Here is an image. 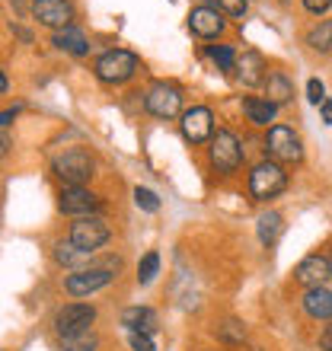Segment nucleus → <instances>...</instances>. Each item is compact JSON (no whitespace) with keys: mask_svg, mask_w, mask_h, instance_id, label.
I'll return each mask as SVG.
<instances>
[{"mask_svg":"<svg viewBox=\"0 0 332 351\" xmlns=\"http://www.w3.org/2000/svg\"><path fill=\"white\" fill-rule=\"evenodd\" d=\"M112 237L109 223L102 221V217H96V214H86V217H77L74 223H71V233H67V240H71V246L80 252H86V256H93V252L99 250V246H106Z\"/></svg>","mask_w":332,"mask_h":351,"instance_id":"nucleus-1","label":"nucleus"},{"mask_svg":"<svg viewBox=\"0 0 332 351\" xmlns=\"http://www.w3.org/2000/svg\"><path fill=\"white\" fill-rule=\"evenodd\" d=\"M285 185H287V173L275 160H262V163H256L252 173H249V192H252L256 202L275 198L278 192H285Z\"/></svg>","mask_w":332,"mask_h":351,"instance_id":"nucleus-2","label":"nucleus"},{"mask_svg":"<svg viewBox=\"0 0 332 351\" xmlns=\"http://www.w3.org/2000/svg\"><path fill=\"white\" fill-rule=\"evenodd\" d=\"M138 71V55H131L125 48H112L96 61V77L102 84H125Z\"/></svg>","mask_w":332,"mask_h":351,"instance_id":"nucleus-3","label":"nucleus"},{"mask_svg":"<svg viewBox=\"0 0 332 351\" xmlns=\"http://www.w3.org/2000/svg\"><path fill=\"white\" fill-rule=\"evenodd\" d=\"M265 154H268V160H275V163H297V160L304 157V147H300V138L294 134V128L272 125V128H268V138H265Z\"/></svg>","mask_w":332,"mask_h":351,"instance_id":"nucleus-4","label":"nucleus"},{"mask_svg":"<svg viewBox=\"0 0 332 351\" xmlns=\"http://www.w3.org/2000/svg\"><path fill=\"white\" fill-rule=\"evenodd\" d=\"M51 169H55V176L64 185H83L93 176V157L86 154V150H80V147L64 150L61 157H55Z\"/></svg>","mask_w":332,"mask_h":351,"instance_id":"nucleus-5","label":"nucleus"},{"mask_svg":"<svg viewBox=\"0 0 332 351\" xmlns=\"http://www.w3.org/2000/svg\"><path fill=\"white\" fill-rule=\"evenodd\" d=\"M243 163V147L233 131H217L211 138V167L214 173H237Z\"/></svg>","mask_w":332,"mask_h":351,"instance_id":"nucleus-6","label":"nucleus"},{"mask_svg":"<svg viewBox=\"0 0 332 351\" xmlns=\"http://www.w3.org/2000/svg\"><path fill=\"white\" fill-rule=\"evenodd\" d=\"M93 323H96V310H93L90 304H67V306H61L55 316V329L61 339L90 332Z\"/></svg>","mask_w":332,"mask_h":351,"instance_id":"nucleus-7","label":"nucleus"},{"mask_svg":"<svg viewBox=\"0 0 332 351\" xmlns=\"http://www.w3.org/2000/svg\"><path fill=\"white\" fill-rule=\"evenodd\" d=\"M144 109L150 115H157V119H173L182 109V93L173 84H154L144 96Z\"/></svg>","mask_w":332,"mask_h":351,"instance_id":"nucleus-8","label":"nucleus"},{"mask_svg":"<svg viewBox=\"0 0 332 351\" xmlns=\"http://www.w3.org/2000/svg\"><path fill=\"white\" fill-rule=\"evenodd\" d=\"M109 281H112V268H106V265H99V268H77L74 275H67L64 291L71 297H90V294H96V291H102Z\"/></svg>","mask_w":332,"mask_h":351,"instance_id":"nucleus-9","label":"nucleus"},{"mask_svg":"<svg viewBox=\"0 0 332 351\" xmlns=\"http://www.w3.org/2000/svg\"><path fill=\"white\" fill-rule=\"evenodd\" d=\"M32 16L48 29L74 26V3L71 0H32Z\"/></svg>","mask_w":332,"mask_h":351,"instance_id":"nucleus-10","label":"nucleus"},{"mask_svg":"<svg viewBox=\"0 0 332 351\" xmlns=\"http://www.w3.org/2000/svg\"><path fill=\"white\" fill-rule=\"evenodd\" d=\"M179 128H182V138L189 144H204V141L214 138V119H211V109H204V106H195V109L182 112V121H179Z\"/></svg>","mask_w":332,"mask_h":351,"instance_id":"nucleus-11","label":"nucleus"},{"mask_svg":"<svg viewBox=\"0 0 332 351\" xmlns=\"http://www.w3.org/2000/svg\"><path fill=\"white\" fill-rule=\"evenodd\" d=\"M58 208L64 214H77V217H86L99 208V198L90 192V189H83V185H64L61 192H58Z\"/></svg>","mask_w":332,"mask_h":351,"instance_id":"nucleus-12","label":"nucleus"},{"mask_svg":"<svg viewBox=\"0 0 332 351\" xmlns=\"http://www.w3.org/2000/svg\"><path fill=\"white\" fill-rule=\"evenodd\" d=\"M329 278H332V265L320 252H310V256L300 259L294 268V281H300V285H307V287H320V285H326Z\"/></svg>","mask_w":332,"mask_h":351,"instance_id":"nucleus-13","label":"nucleus"},{"mask_svg":"<svg viewBox=\"0 0 332 351\" xmlns=\"http://www.w3.org/2000/svg\"><path fill=\"white\" fill-rule=\"evenodd\" d=\"M189 29H192L195 36H202V38H214V36H221L224 32V19L217 10L211 7H198L189 13Z\"/></svg>","mask_w":332,"mask_h":351,"instance_id":"nucleus-14","label":"nucleus"},{"mask_svg":"<svg viewBox=\"0 0 332 351\" xmlns=\"http://www.w3.org/2000/svg\"><path fill=\"white\" fill-rule=\"evenodd\" d=\"M237 77H240L246 86H259L265 84V61L259 51H243V58H237Z\"/></svg>","mask_w":332,"mask_h":351,"instance_id":"nucleus-15","label":"nucleus"},{"mask_svg":"<svg viewBox=\"0 0 332 351\" xmlns=\"http://www.w3.org/2000/svg\"><path fill=\"white\" fill-rule=\"evenodd\" d=\"M121 326L128 332H144V335H154L157 332V313L150 306H128L121 313Z\"/></svg>","mask_w":332,"mask_h":351,"instance_id":"nucleus-16","label":"nucleus"},{"mask_svg":"<svg viewBox=\"0 0 332 351\" xmlns=\"http://www.w3.org/2000/svg\"><path fill=\"white\" fill-rule=\"evenodd\" d=\"M304 310H307V316H313V319H332V291L326 285L307 287Z\"/></svg>","mask_w":332,"mask_h":351,"instance_id":"nucleus-17","label":"nucleus"},{"mask_svg":"<svg viewBox=\"0 0 332 351\" xmlns=\"http://www.w3.org/2000/svg\"><path fill=\"white\" fill-rule=\"evenodd\" d=\"M265 99L275 102V106H285V102H291V96H294V84L287 80V74H281V71H272V74H265Z\"/></svg>","mask_w":332,"mask_h":351,"instance_id":"nucleus-18","label":"nucleus"},{"mask_svg":"<svg viewBox=\"0 0 332 351\" xmlns=\"http://www.w3.org/2000/svg\"><path fill=\"white\" fill-rule=\"evenodd\" d=\"M243 112H246V119L252 121V125H262V128H265L268 121H275L278 106L268 99H259V96H246V99H243Z\"/></svg>","mask_w":332,"mask_h":351,"instance_id":"nucleus-19","label":"nucleus"},{"mask_svg":"<svg viewBox=\"0 0 332 351\" xmlns=\"http://www.w3.org/2000/svg\"><path fill=\"white\" fill-rule=\"evenodd\" d=\"M51 42H55V48H61V51H71V55H86V36H83L77 26L58 29Z\"/></svg>","mask_w":332,"mask_h":351,"instance_id":"nucleus-20","label":"nucleus"},{"mask_svg":"<svg viewBox=\"0 0 332 351\" xmlns=\"http://www.w3.org/2000/svg\"><path fill=\"white\" fill-rule=\"evenodd\" d=\"M281 230H285V223H281V214L278 211H265L259 217V240L265 243V246H272L281 237Z\"/></svg>","mask_w":332,"mask_h":351,"instance_id":"nucleus-21","label":"nucleus"},{"mask_svg":"<svg viewBox=\"0 0 332 351\" xmlns=\"http://www.w3.org/2000/svg\"><path fill=\"white\" fill-rule=\"evenodd\" d=\"M307 45L313 51H332V19H323L320 26L307 32Z\"/></svg>","mask_w":332,"mask_h":351,"instance_id":"nucleus-22","label":"nucleus"},{"mask_svg":"<svg viewBox=\"0 0 332 351\" xmlns=\"http://www.w3.org/2000/svg\"><path fill=\"white\" fill-rule=\"evenodd\" d=\"M160 271V252H147L144 259L138 262V281L141 285H150Z\"/></svg>","mask_w":332,"mask_h":351,"instance_id":"nucleus-23","label":"nucleus"},{"mask_svg":"<svg viewBox=\"0 0 332 351\" xmlns=\"http://www.w3.org/2000/svg\"><path fill=\"white\" fill-rule=\"evenodd\" d=\"M96 345H99V339H96V335L83 332V335H71V339H64L58 351H96Z\"/></svg>","mask_w":332,"mask_h":351,"instance_id":"nucleus-24","label":"nucleus"},{"mask_svg":"<svg viewBox=\"0 0 332 351\" xmlns=\"http://www.w3.org/2000/svg\"><path fill=\"white\" fill-rule=\"evenodd\" d=\"M208 55H211L214 64L221 67V71H227V74H230L233 67H237V55H233L230 45H211V48H208Z\"/></svg>","mask_w":332,"mask_h":351,"instance_id":"nucleus-25","label":"nucleus"},{"mask_svg":"<svg viewBox=\"0 0 332 351\" xmlns=\"http://www.w3.org/2000/svg\"><path fill=\"white\" fill-rule=\"evenodd\" d=\"M134 204H138L141 211H147V214H154V211H160V198H157V192H150V189H134Z\"/></svg>","mask_w":332,"mask_h":351,"instance_id":"nucleus-26","label":"nucleus"},{"mask_svg":"<svg viewBox=\"0 0 332 351\" xmlns=\"http://www.w3.org/2000/svg\"><path fill=\"white\" fill-rule=\"evenodd\" d=\"M217 7L227 13V16L233 19H240L243 13H246V0H217Z\"/></svg>","mask_w":332,"mask_h":351,"instance_id":"nucleus-27","label":"nucleus"},{"mask_svg":"<svg viewBox=\"0 0 332 351\" xmlns=\"http://www.w3.org/2000/svg\"><path fill=\"white\" fill-rule=\"evenodd\" d=\"M307 99L313 102V106H320V102L326 99V86L320 84L316 77H313V80H307Z\"/></svg>","mask_w":332,"mask_h":351,"instance_id":"nucleus-28","label":"nucleus"},{"mask_svg":"<svg viewBox=\"0 0 332 351\" xmlns=\"http://www.w3.org/2000/svg\"><path fill=\"white\" fill-rule=\"evenodd\" d=\"M131 348L134 351H157L154 342H150V335H144V332H131Z\"/></svg>","mask_w":332,"mask_h":351,"instance_id":"nucleus-29","label":"nucleus"},{"mask_svg":"<svg viewBox=\"0 0 332 351\" xmlns=\"http://www.w3.org/2000/svg\"><path fill=\"white\" fill-rule=\"evenodd\" d=\"M221 335H224V339H227V342H243V335H246V332H243V326H237V323H227V326H224V329H221Z\"/></svg>","mask_w":332,"mask_h":351,"instance_id":"nucleus-30","label":"nucleus"},{"mask_svg":"<svg viewBox=\"0 0 332 351\" xmlns=\"http://www.w3.org/2000/svg\"><path fill=\"white\" fill-rule=\"evenodd\" d=\"M329 7H332V0H304V10H307V13H313V16L326 13Z\"/></svg>","mask_w":332,"mask_h":351,"instance_id":"nucleus-31","label":"nucleus"},{"mask_svg":"<svg viewBox=\"0 0 332 351\" xmlns=\"http://www.w3.org/2000/svg\"><path fill=\"white\" fill-rule=\"evenodd\" d=\"M320 348L323 351H332V323L323 329V335H320Z\"/></svg>","mask_w":332,"mask_h":351,"instance_id":"nucleus-32","label":"nucleus"},{"mask_svg":"<svg viewBox=\"0 0 332 351\" xmlns=\"http://www.w3.org/2000/svg\"><path fill=\"white\" fill-rule=\"evenodd\" d=\"M320 112H323V121H326V125H332V102L329 99L320 102Z\"/></svg>","mask_w":332,"mask_h":351,"instance_id":"nucleus-33","label":"nucleus"},{"mask_svg":"<svg viewBox=\"0 0 332 351\" xmlns=\"http://www.w3.org/2000/svg\"><path fill=\"white\" fill-rule=\"evenodd\" d=\"M13 115H16V112H0V128H3V125H10V121H13Z\"/></svg>","mask_w":332,"mask_h":351,"instance_id":"nucleus-34","label":"nucleus"},{"mask_svg":"<svg viewBox=\"0 0 332 351\" xmlns=\"http://www.w3.org/2000/svg\"><path fill=\"white\" fill-rule=\"evenodd\" d=\"M7 147H10V141L3 138V134H0V157H3V154H7Z\"/></svg>","mask_w":332,"mask_h":351,"instance_id":"nucleus-35","label":"nucleus"},{"mask_svg":"<svg viewBox=\"0 0 332 351\" xmlns=\"http://www.w3.org/2000/svg\"><path fill=\"white\" fill-rule=\"evenodd\" d=\"M7 86H10V84H7V77H3V71H0V93H7Z\"/></svg>","mask_w":332,"mask_h":351,"instance_id":"nucleus-36","label":"nucleus"},{"mask_svg":"<svg viewBox=\"0 0 332 351\" xmlns=\"http://www.w3.org/2000/svg\"><path fill=\"white\" fill-rule=\"evenodd\" d=\"M326 259H329V265H332V250H329V256H326Z\"/></svg>","mask_w":332,"mask_h":351,"instance_id":"nucleus-37","label":"nucleus"}]
</instances>
